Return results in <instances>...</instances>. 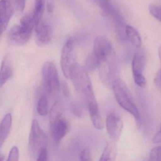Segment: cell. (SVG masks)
Masks as SVG:
<instances>
[{
  "instance_id": "6da1fadb",
  "label": "cell",
  "mask_w": 161,
  "mask_h": 161,
  "mask_svg": "<svg viewBox=\"0 0 161 161\" xmlns=\"http://www.w3.org/2000/svg\"><path fill=\"white\" fill-rule=\"evenodd\" d=\"M71 79L77 94L89 109L98 108L91 80L84 67L78 64L72 71Z\"/></svg>"
},
{
  "instance_id": "7a4b0ae2",
  "label": "cell",
  "mask_w": 161,
  "mask_h": 161,
  "mask_svg": "<svg viewBox=\"0 0 161 161\" xmlns=\"http://www.w3.org/2000/svg\"><path fill=\"white\" fill-rule=\"evenodd\" d=\"M36 27L33 12L24 15L20 20V24L14 26L8 33V39L14 45L23 46L27 44Z\"/></svg>"
},
{
  "instance_id": "3957f363",
  "label": "cell",
  "mask_w": 161,
  "mask_h": 161,
  "mask_svg": "<svg viewBox=\"0 0 161 161\" xmlns=\"http://www.w3.org/2000/svg\"><path fill=\"white\" fill-rule=\"evenodd\" d=\"M112 86L115 97L119 105L132 115L137 122H140L141 118L139 110L126 83L119 78L114 80Z\"/></svg>"
},
{
  "instance_id": "277c9868",
  "label": "cell",
  "mask_w": 161,
  "mask_h": 161,
  "mask_svg": "<svg viewBox=\"0 0 161 161\" xmlns=\"http://www.w3.org/2000/svg\"><path fill=\"white\" fill-rule=\"evenodd\" d=\"M61 64L65 77L71 79L73 69L78 64L76 60L75 43L73 38H69L63 47L61 54Z\"/></svg>"
},
{
  "instance_id": "5b68a950",
  "label": "cell",
  "mask_w": 161,
  "mask_h": 161,
  "mask_svg": "<svg viewBox=\"0 0 161 161\" xmlns=\"http://www.w3.org/2000/svg\"><path fill=\"white\" fill-rule=\"evenodd\" d=\"M42 77L46 90L49 94L55 97L59 94L60 85L59 75L53 62L48 61L42 68Z\"/></svg>"
},
{
  "instance_id": "8992f818",
  "label": "cell",
  "mask_w": 161,
  "mask_h": 161,
  "mask_svg": "<svg viewBox=\"0 0 161 161\" xmlns=\"http://www.w3.org/2000/svg\"><path fill=\"white\" fill-rule=\"evenodd\" d=\"M47 137L44 131L40 127L36 119H33L32 122L30 136H29V148L32 155L36 156L40 150L46 147Z\"/></svg>"
},
{
  "instance_id": "52a82bcc",
  "label": "cell",
  "mask_w": 161,
  "mask_h": 161,
  "mask_svg": "<svg viewBox=\"0 0 161 161\" xmlns=\"http://www.w3.org/2000/svg\"><path fill=\"white\" fill-rule=\"evenodd\" d=\"M113 53L112 45L106 38L98 36L95 39L92 53L97 58L98 64L113 56Z\"/></svg>"
},
{
  "instance_id": "ba28073f",
  "label": "cell",
  "mask_w": 161,
  "mask_h": 161,
  "mask_svg": "<svg viewBox=\"0 0 161 161\" xmlns=\"http://www.w3.org/2000/svg\"><path fill=\"white\" fill-rule=\"evenodd\" d=\"M16 6L17 7L16 0H1V34L2 35L7 29L14 13Z\"/></svg>"
},
{
  "instance_id": "9c48e42d",
  "label": "cell",
  "mask_w": 161,
  "mask_h": 161,
  "mask_svg": "<svg viewBox=\"0 0 161 161\" xmlns=\"http://www.w3.org/2000/svg\"><path fill=\"white\" fill-rule=\"evenodd\" d=\"M106 129L109 136L114 140L119 139L123 128V123L119 117L113 113L107 115L106 119Z\"/></svg>"
},
{
  "instance_id": "30bf717a",
  "label": "cell",
  "mask_w": 161,
  "mask_h": 161,
  "mask_svg": "<svg viewBox=\"0 0 161 161\" xmlns=\"http://www.w3.org/2000/svg\"><path fill=\"white\" fill-rule=\"evenodd\" d=\"M35 29L36 44L41 47L48 45L52 38L51 26L46 21L41 20L36 25Z\"/></svg>"
},
{
  "instance_id": "8fae6325",
  "label": "cell",
  "mask_w": 161,
  "mask_h": 161,
  "mask_svg": "<svg viewBox=\"0 0 161 161\" xmlns=\"http://www.w3.org/2000/svg\"><path fill=\"white\" fill-rule=\"evenodd\" d=\"M50 126L53 138L56 142L61 141L70 129V123L63 117L55 120Z\"/></svg>"
},
{
  "instance_id": "7c38bea8",
  "label": "cell",
  "mask_w": 161,
  "mask_h": 161,
  "mask_svg": "<svg viewBox=\"0 0 161 161\" xmlns=\"http://www.w3.org/2000/svg\"><path fill=\"white\" fill-rule=\"evenodd\" d=\"M13 74V66L12 60L9 55L3 58L2 64L0 77V85L2 87L11 78Z\"/></svg>"
},
{
  "instance_id": "4fadbf2b",
  "label": "cell",
  "mask_w": 161,
  "mask_h": 161,
  "mask_svg": "<svg viewBox=\"0 0 161 161\" xmlns=\"http://www.w3.org/2000/svg\"><path fill=\"white\" fill-rule=\"evenodd\" d=\"M146 65V58L141 52H136L133 57L132 62V70L133 75L143 74Z\"/></svg>"
},
{
  "instance_id": "5bb4252c",
  "label": "cell",
  "mask_w": 161,
  "mask_h": 161,
  "mask_svg": "<svg viewBox=\"0 0 161 161\" xmlns=\"http://www.w3.org/2000/svg\"><path fill=\"white\" fill-rule=\"evenodd\" d=\"M12 116L11 114H7L2 120L0 125V147L3 143L10 133L12 125Z\"/></svg>"
},
{
  "instance_id": "9a60e30c",
  "label": "cell",
  "mask_w": 161,
  "mask_h": 161,
  "mask_svg": "<svg viewBox=\"0 0 161 161\" xmlns=\"http://www.w3.org/2000/svg\"><path fill=\"white\" fill-rule=\"evenodd\" d=\"M126 33L127 39L133 46L136 48L140 47L142 44V40L139 32L135 28L130 25H127Z\"/></svg>"
},
{
  "instance_id": "2e32d148",
  "label": "cell",
  "mask_w": 161,
  "mask_h": 161,
  "mask_svg": "<svg viewBox=\"0 0 161 161\" xmlns=\"http://www.w3.org/2000/svg\"><path fill=\"white\" fill-rule=\"evenodd\" d=\"M64 112V104L60 101H56L53 105L50 112V123L52 124L54 121L62 117Z\"/></svg>"
},
{
  "instance_id": "e0dca14e",
  "label": "cell",
  "mask_w": 161,
  "mask_h": 161,
  "mask_svg": "<svg viewBox=\"0 0 161 161\" xmlns=\"http://www.w3.org/2000/svg\"><path fill=\"white\" fill-rule=\"evenodd\" d=\"M45 6L46 0H35L34 10L33 11V12L35 21L36 27L41 21V19L45 10Z\"/></svg>"
},
{
  "instance_id": "ac0fdd59",
  "label": "cell",
  "mask_w": 161,
  "mask_h": 161,
  "mask_svg": "<svg viewBox=\"0 0 161 161\" xmlns=\"http://www.w3.org/2000/svg\"><path fill=\"white\" fill-rule=\"evenodd\" d=\"M116 150L112 143L108 142L105 146L100 159V161H114L116 158Z\"/></svg>"
},
{
  "instance_id": "d6986e66",
  "label": "cell",
  "mask_w": 161,
  "mask_h": 161,
  "mask_svg": "<svg viewBox=\"0 0 161 161\" xmlns=\"http://www.w3.org/2000/svg\"><path fill=\"white\" fill-rule=\"evenodd\" d=\"M89 114L94 127L98 130H102L104 127V121L100 114L98 109H89Z\"/></svg>"
},
{
  "instance_id": "ffe728a7",
  "label": "cell",
  "mask_w": 161,
  "mask_h": 161,
  "mask_svg": "<svg viewBox=\"0 0 161 161\" xmlns=\"http://www.w3.org/2000/svg\"><path fill=\"white\" fill-rule=\"evenodd\" d=\"M37 112L40 115L46 116L48 113V99L47 96L43 95L38 100L37 104Z\"/></svg>"
},
{
  "instance_id": "44dd1931",
  "label": "cell",
  "mask_w": 161,
  "mask_h": 161,
  "mask_svg": "<svg viewBox=\"0 0 161 161\" xmlns=\"http://www.w3.org/2000/svg\"><path fill=\"white\" fill-rule=\"evenodd\" d=\"M97 58L92 53L86 59L84 68L87 71H92L97 68Z\"/></svg>"
},
{
  "instance_id": "7402d4cb",
  "label": "cell",
  "mask_w": 161,
  "mask_h": 161,
  "mask_svg": "<svg viewBox=\"0 0 161 161\" xmlns=\"http://www.w3.org/2000/svg\"><path fill=\"white\" fill-rule=\"evenodd\" d=\"M149 159L151 161L161 160V146L152 149L150 152Z\"/></svg>"
},
{
  "instance_id": "603a6c76",
  "label": "cell",
  "mask_w": 161,
  "mask_h": 161,
  "mask_svg": "<svg viewBox=\"0 0 161 161\" xmlns=\"http://www.w3.org/2000/svg\"><path fill=\"white\" fill-rule=\"evenodd\" d=\"M150 14L161 22V7L155 5H150L148 7Z\"/></svg>"
},
{
  "instance_id": "cb8c5ba5",
  "label": "cell",
  "mask_w": 161,
  "mask_h": 161,
  "mask_svg": "<svg viewBox=\"0 0 161 161\" xmlns=\"http://www.w3.org/2000/svg\"><path fill=\"white\" fill-rule=\"evenodd\" d=\"M133 76L134 80L136 84L141 87V88H145L147 85V81L146 78L144 77L143 74L142 75H133Z\"/></svg>"
},
{
  "instance_id": "d4e9b609",
  "label": "cell",
  "mask_w": 161,
  "mask_h": 161,
  "mask_svg": "<svg viewBox=\"0 0 161 161\" xmlns=\"http://www.w3.org/2000/svg\"><path fill=\"white\" fill-rule=\"evenodd\" d=\"M71 110L74 115L77 117L80 118L83 115L82 107L80 103H74L71 105Z\"/></svg>"
},
{
  "instance_id": "484cf974",
  "label": "cell",
  "mask_w": 161,
  "mask_h": 161,
  "mask_svg": "<svg viewBox=\"0 0 161 161\" xmlns=\"http://www.w3.org/2000/svg\"><path fill=\"white\" fill-rule=\"evenodd\" d=\"M19 158V151L18 148L14 146L11 149L8 156V161H18Z\"/></svg>"
},
{
  "instance_id": "4316f807",
  "label": "cell",
  "mask_w": 161,
  "mask_h": 161,
  "mask_svg": "<svg viewBox=\"0 0 161 161\" xmlns=\"http://www.w3.org/2000/svg\"><path fill=\"white\" fill-rule=\"evenodd\" d=\"M158 55L161 62V69L158 71L154 79V83L158 88L161 89V45L158 48Z\"/></svg>"
},
{
  "instance_id": "83f0119b",
  "label": "cell",
  "mask_w": 161,
  "mask_h": 161,
  "mask_svg": "<svg viewBox=\"0 0 161 161\" xmlns=\"http://www.w3.org/2000/svg\"><path fill=\"white\" fill-rule=\"evenodd\" d=\"M48 159V152L47 147L42 148L37 155V161H47Z\"/></svg>"
},
{
  "instance_id": "f1b7e54d",
  "label": "cell",
  "mask_w": 161,
  "mask_h": 161,
  "mask_svg": "<svg viewBox=\"0 0 161 161\" xmlns=\"http://www.w3.org/2000/svg\"><path fill=\"white\" fill-rule=\"evenodd\" d=\"M61 88L64 96L66 98L69 97L70 96L69 87L65 81H62L61 84Z\"/></svg>"
},
{
  "instance_id": "f546056e",
  "label": "cell",
  "mask_w": 161,
  "mask_h": 161,
  "mask_svg": "<svg viewBox=\"0 0 161 161\" xmlns=\"http://www.w3.org/2000/svg\"><path fill=\"white\" fill-rule=\"evenodd\" d=\"M80 160L81 161H91L90 153L86 149H84L80 153Z\"/></svg>"
},
{
  "instance_id": "4dcf8cb0",
  "label": "cell",
  "mask_w": 161,
  "mask_h": 161,
  "mask_svg": "<svg viewBox=\"0 0 161 161\" xmlns=\"http://www.w3.org/2000/svg\"><path fill=\"white\" fill-rule=\"evenodd\" d=\"M17 8L19 12H23L25 9L26 0H16Z\"/></svg>"
},
{
  "instance_id": "1f68e13d",
  "label": "cell",
  "mask_w": 161,
  "mask_h": 161,
  "mask_svg": "<svg viewBox=\"0 0 161 161\" xmlns=\"http://www.w3.org/2000/svg\"><path fill=\"white\" fill-rule=\"evenodd\" d=\"M152 142L154 144L161 143V126L158 131L153 138Z\"/></svg>"
},
{
  "instance_id": "d6a6232c",
  "label": "cell",
  "mask_w": 161,
  "mask_h": 161,
  "mask_svg": "<svg viewBox=\"0 0 161 161\" xmlns=\"http://www.w3.org/2000/svg\"><path fill=\"white\" fill-rule=\"evenodd\" d=\"M54 8V0H47V10L49 13L53 12Z\"/></svg>"
},
{
  "instance_id": "836d02e7",
  "label": "cell",
  "mask_w": 161,
  "mask_h": 161,
  "mask_svg": "<svg viewBox=\"0 0 161 161\" xmlns=\"http://www.w3.org/2000/svg\"><path fill=\"white\" fill-rule=\"evenodd\" d=\"M4 159H5V157H4V155H3L2 153L0 154V160L1 161H4Z\"/></svg>"
}]
</instances>
